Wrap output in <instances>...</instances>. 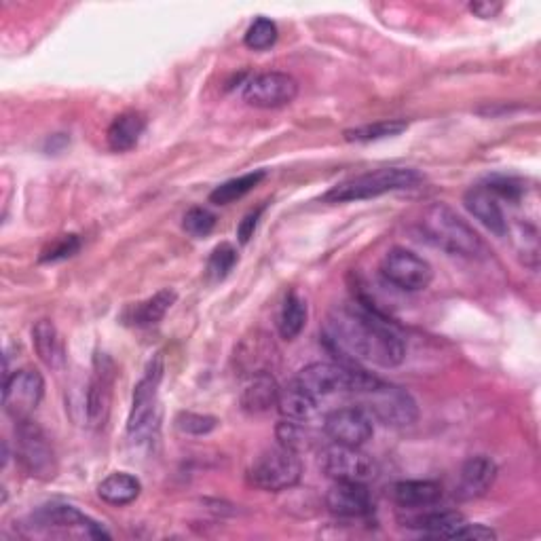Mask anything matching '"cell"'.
I'll use <instances>...</instances> for the list:
<instances>
[{
  "mask_svg": "<svg viewBox=\"0 0 541 541\" xmlns=\"http://www.w3.org/2000/svg\"><path fill=\"white\" fill-rule=\"evenodd\" d=\"M326 345L343 358L379 368H396L406 358L400 334L362 307L334 309L324 324Z\"/></svg>",
  "mask_w": 541,
  "mask_h": 541,
  "instance_id": "cell-1",
  "label": "cell"
},
{
  "mask_svg": "<svg viewBox=\"0 0 541 541\" xmlns=\"http://www.w3.org/2000/svg\"><path fill=\"white\" fill-rule=\"evenodd\" d=\"M421 231L444 252L463 258H484L489 248L482 237L446 203H432L421 216Z\"/></svg>",
  "mask_w": 541,
  "mask_h": 541,
  "instance_id": "cell-2",
  "label": "cell"
},
{
  "mask_svg": "<svg viewBox=\"0 0 541 541\" xmlns=\"http://www.w3.org/2000/svg\"><path fill=\"white\" fill-rule=\"evenodd\" d=\"M292 381L320 402L334 394L358 396L370 385H375L379 377L349 362H315L305 366Z\"/></svg>",
  "mask_w": 541,
  "mask_h": 541,
  "instance_id": "cell-3",
  "label": "cell"
},
{
  "mask_svg": "<svg viewBox=\"0 0 541 541\" xmlns=\"http://www.w3.org/2000/svg\"><path fill=\"white\" fill-rule=\"evenodd\" d=\"M163 379V358L161 353L148 362L144 377L134 389L132 413L127 419V442L142 446L153 442L159 434V385Z\"/></svg>",
  "mask_w": 541,
  "mask_h": 541,
  "instance_id": "cell-4",
  "label": "cell"
},
{
  "mask_svg": "<svg viewBox=\"0 0 541 541\" xmlns=\"http://www.w3.org/2000/svg\"><path fill=\"white\" fill-rule=\"evenodd\" d=\"M423 176L410 167H381L375 172H366L360 176H353L334 184L332 189L322 197L326 203H351V201H364L375 199L385 193L413 189Z\"/></svg>",
  "mask_w": 541,
  "mask_h": 541,
  "instance_id": "cell-5",
  "label": "cell"
},
{
  "mask_svg": "<svg viewBox=\"0 0 541 541\" xmlns=\"http://www.w3.org/2000/svg\"><path fill=\"white\" fill-rule=\"evenodd\" d=\"M353 398H356V406L364 408L372 419L387 427H408L419 419L417 400L404 387L394 383L379 379Z\"/></svg>",
  "mask_w": 541,
  "mask_h": 541,
  "instance_id": "cell-6",
  "label": "cell"
},
{
  "mask_svg": "<svg viewBox=\"0 0 541 541\" xmlns=\"http://www.w3.org/2000/svg\"><path fill=\"white\" fill-rule=\"evenodd\" d=\"M248 484L267 493H282L296 487L303 478V463L298 453L277 444L260 453L248 468Z\"/></svg>",
  "mask_w": 541,
  "mask_h": 541,
  "instance_id": "cell-7",
  "label": "cell"
},
{
  "mask_svg": "<svg viewBox=\"0 0 541 541\" xmlns=\"http://www.w3.org/2000/svg\"><path fill=\"white\" fill-rule=\"evenodd\" d=\"M32 531L62 537H85V539H110V533L98 520L89 518L85 512L66 503H49L30 516Z\"/></svg>",
  "mask_w": 541,
  "mask_h": 541,
  "instance_id": "cell-8",
  "label": "cell"
},
{
  "mask_svg": "<svg viewBox=\"0 0 541 541\" xmlns=\"http://www.w3.org/2000/svg\"><path fill=\"white\" fill-rule=\"evenodd\" d=\"M15 438H17V459L22 461L24 470L39 480H53L58 474V459L55 451L43 432V427L30 419L15 421Z\"/></svg>",
  "mask_w": 541,
  "mask_h": 541,
  "instance_id": "cell-9",
  "label": "cell"
},
{
  "mask_svg": "<svg viewBox=\"0 0 541 541\" xmlns=\"http://www.w3.org/2000/svg\"><path fill=\"white\" fill-rule=\"evenodd\" d=\"M381 275L404 292H421L432 284L434 269L413 250L391 248L381 260Z\"/></svg>",
  "mask_w": 541,
  "mask_h": 541,
  "instance_id": "cell-10",
  "label": "cell"
},
{
  "mask_svg": "<svg viewBox=\"0 0 541 541\" xmlns=\"http://www.w3.org/2000/svg\"><path fill=\"white\" fill-rule=\"evenodd\" d=\"M320 465H322V472L334 482L368 484L379 474L375 459L366 455L364 451H360V446L332 444L328 446V449H324Z\"/></svg>",
  "mask_w": 541,
  "mask_h": 541,
  "instance_id": "cell-11",
  "label": "cell"
},
{
  "mask_svg": "<svg viewBox=\"0 0 541 541\" xmlns=\"http://www.w3.org/2000/svg\"><path fill=\"white\" fill-rule=\"evenodd\" d=\"M45 396V379L39 370L24 368L5 379L3 406L15 421L30 419Z\"/></svg>",
  "mask_w": 541,
  "mask_h": 541,
  "instance_id": "cell-12",
  "label": "cell"
},
{
  "mask_svg": "<svg viewBox=\"0 0 541 541\" xmlns=\"http://www.w3.org/2000/svg\"><path fill=\"white\" fill-rule=\"evenodd\" d=\"M298 83L286 72H263L252 77L241 91V98L254 108H282L296 100Z\"/></svg>",
  "mask_w": 541,
  "mask_h": 541,
  "instance_id": "cell-13",
  "label": "cell"
},
{
  "mask_svg": "<svg viewBox=\"0 0 541 541\" xmlns=\"http://www.w3.org/2000/svg\"><path fill=\"white\" fill-rule=\"evenodd\" d=\"M324 432L334 444L360 446L362 449L375 434V423L364 408L353 404L328 413L324 419Z\"/></svg>",
  "mask_w": 541,
  "mask_h": 541,
  "instance_id": "cell-14",
  "label": "cell"
},
{
  "mask_svg": "<svg viewBox=\"0 0 541 541\" xmlns=\"http://www.w3.org/2000/svg\"><path fill=\"white\" fill-rule=\"evenodd\" d=\"M326 508L341 518H366L375 510V501L362 482H334L326 493Z\"/></svg>",
  "mask_w": 541,
  "mask_h": 541,
  "instance_id": "cell-15",
  "label": "cell"
},
{
  "mask_svg": "<svg viewBox=\"0 0 541 541\" xmlns=\"http://www.w3.org/2000/svg\"><path fill=\"white\" fill-rule=\"evenodd\" d=\"M277 347L267 337L265 332H254L252 337L241 341L235 349V364L241 370V375H263V372H273L277 364Z\"/></svg>",
  "mask_w": 541,
  "mask_h": 541,
  "instance_id": "cell-16",
  "label": "cell"
},
{
  "mask_svg": "<svg viewBox=\"0 0 541 541\" xmlns=\"http://www.w3.org/2000/svg\"><path fill=\"white\" fill-rule=\"evenodd\" d=\"M497 478V465L491 457L476 455L461 465L455 495L461 501L480 499L491 491Z\"/></svg>",
  "mask_w": 541,
  "mask_h": 541,
  "instance_id": "cell-17",
  "label": "cell"
},
{
  "mask_svg": "<svg viewBox=\"0 0 541 541\" xmlns=\"http://www.w3.org/2000/svg\"><path fill=\"white\" fill-rule=\"evenodd\" d=\"M463 205L476 220H480L482 225L497 237H503L508 233L506 214H503L495 195L484 189V186H474V189L465 193Z\"/></svg>",
  "mask_w": 541,
  "mask_h": 541,
  "instance_id": "cell-18",
  "label": "cell"
},
{
  "mask_svg": "<svg viewBox=\"0 0 541 541\" xmlns=\"http://www.w3.org/2000/svg\"><path fill=\"white\" fill-rule=\"evenodd\" d=\"M279 398V385L273 379L271 372H263V375L246 377L244 389H241V408L250 415H263L273 406H277Z\"/></svg>",
  "mask_w": 541,
  "mask_h": 541,
  "instance_id": "cell-19",
  "label": "cell"
},
{
  "mask_svg": "<svg viewBox=\"0 0 541 541\" xmlns=\"http://www.w3.org/2000/svg\"><path fill=\"white\" fill-rule=\"evenodd\" d=\"M442 495V487L434 480H402L391 491V497L404 510L432 508L442 499Z\"/></svg>",
  "mask_w": 541,
  "mask_h": 541,
  "instance_id": "cell-20",
  "label": "cell"
},
{
  "mask_svg": "<svg viewBox=\"0 0 541 541\" xmlns=\"http://www.w3.org/2000/svg\"><path fill=\"white\" fill-rule=\"evenodd\" d=\"M463 514L455 510H427L417 512L415 516H408L404 525L410 529H419L423 535L429 537H449L453 539V533L463 525Z\"/></svg>",
  "mask_w": 541,
  "mask_h": 541,
  "instance_id": "cell-21",
  "label": "cell"
},
{
  "mask_svg": "<svg viewBox=\"0 0 541 541\" xmlns=\"http://www.w3.org/2000/svg\"><path fill=\"white\" fill-rule=\"evenodd\" d=\"M144 132H146L144 115L136 113V110H127V113L119 115L108 127L106 140H108L110 151H115V153L132 151V148L140 142Z\"/></svg>",
  "mask_w": 541,
  "mask_h": 541,
  "instance_id": "cell-22",
  "label": "cell"
},
{
  "mask_svg": "<svg viewBox=\"0 0 541 541\" xmlns=\"http://www.w3.org/2000/svg\"><path fill=\"white\" fill-rule=\"evenodd\" d=\"M110 385H113V381H110L108 372L104 368L96 370V377H93L91 383H89V389L85 394V406H83L85 419L93 427L104 425L106 419H108Z\"/></svg>",
  "mask_w": 541,
  "mask_h": 541,
  "instance_id": "cell-23",
  "label": "cell"
},
{
  "mask_svg": "<svg viewBox=\"0 0 541 541\" xmlns=\"http://www.w3.org/2000/svg\"><path fill=\"white\" fill-rule=\"evenodd\" d=\"M142 493V482L127 474V472H115L106 476L100 484H98V495L102 501H106L108 506H129V503H134Z\"/></svg>",
  "mask_w": 541,
  "mask_h": 541,
  "instance_id": "cell-24",
  "label": "cell"
},
{
  "mask_svg": "<svg viewBox=\"0 0 541 541\" xmlns=\"http://www.w3.org/2000/svg\"><path fill=\"white\" fill-rule=\"evenodd\" d=\"M277 410L279 415L290 421H307L313 417L317 410V400L309 396L307 391L290 381L286 387H279V398H277Z\"/></svg>",
  "mask_w": 541,
  "mask_h": 541,
  "instance_id": "cell-25",
  "label": "cell"
},
{
  "mask_svg": "<svg viewBox=\"0 0 541 541\" xmlns=\"http://www.w3.org/2000/svg\"><path fill=\"white\" fill-rule=\"evenodd\" d=\"M32 341H34L36 353H39V358L43 360L45 366H49L51 370L64 368V362H66L64 345L58 334V328L53 326V322L49 320L36 322L32 330Z\"/></svg>",
  "mask_w": 541,
  "mask_h": 541,
  "instance_id": "cell-26",
  "label": "cell"
},
{
  "mask_svg": "<svg viewBox=\"0 0 541 541\" xmlns=\"http://www.w3.org/2000/svg\"><path fill=\"white\" fill-rule=\"evenodd\" d=\"M176 301H178V294L174 290H170V288L159 290L155 296L148 298V301L136 305L132 311H129L127 322L134 324V326H140V328L153 326L163 320L165 313L174 307Z\"/></svg>",
  "mask_w": 541,
  "mask_h": 541,
  "instance_id": "cell-27",
  "label": "cell"
},
{
  "mask_svg": "<svg viewBox=\"0 0 541 541\" xmlns=\"http://www.w3.org/2000/svg\"><path fill=\"white\" fill-rule=\"evenodd\" d=\"M307 301L298 294V292H290L284 298L282 311H279V320H277V328L279 334H282V339L286 341H294L298 334L303 332L305 324H307Z\"/></svg>",
  "mask_w": 541,
  "mask_h": 541,
  "instance_id": "cell-28",
  "label": "cell"
},
{
  "mask_svg": "<svg viewBox=\"0 0 541 541\" xmlns=\"http://www.w3.org/2000/svg\"><path fill=\"white\" fill-rule=\"evenodd\" d=\"M265 178H267L265 170H256L252 174L222 182L220 186H216V189L210 193V201L216 203V205H229V203H233V201H237L241 197H246Z\"/></svg>",
  "mask_w": 541,
  "mask_h": 541,
  "instance_id": "cell-29",
  "label": "cell"
},
{
  "mask_svg": "<svg viewBox=\"0 0 541 541\" xmlns=\"http://www.w3.org/2000/svg\"><path fill=\"white\" fill-rule=\"evenodd\" d=\"M406 129H408V123L406 121H402V119H391V121H379V123H370V125L347 129V132L343 136H345L347 142L366 144V142H377V140L400 136L402 132H406Z\"/></svg>",
  "mask_w": 541,
  "mask_h": 541,
  "instance_id": "cell-30",
  "label": "cell"
},
{
  "mask_svg": "<svg viewBox=\"0 0 541 541\" xmlns=\"http://www.w3.org/2000/svg\"><path fill=\"white\" fill-rule=\"evenodd\" d=\"M275 434H277L279 444L286 446V449H290L298 455H301L303 451H309L313 446V434L305 427L303 421L284 419L282 423L277 425Z\"/></svg>",
  "mask_w": 541,
  "mask_h": 541,
  "instance_id": "cell-31",
  "label": "cell"
},
{
  "mask_svg": "<svg viewBox=\"0 0 541 541\" xmlns=\"http://www.w3.org/2000/svg\"><path fill=\"white\" fill-rule=\"evenodd\" d=\"M237 263H239L237 250L231 244H220L212 250L205 273H208L212 282H222V279L229 277V273L235 269Z\"/></svg>",
  "mask_w": 541,
  "mask_h": 541,
  "instance_id": "cell-32",
  "label": "cell"
},
{
  "mask_svg": "<svg viewBox=\"0 0 541 541\" xmlns=\"http://www.w3.org/2000/svg\"><path fill=\"white\" fill-rule=\"evenodd\" d=\"M277 36L279 32H277L275 22L267 20V17H258V20H254L252 26L248 28L244 43L252 51H267L277 43Z\"/></svg>",
  "mask_w": 541,
  "mask_h": 541,
  "instance_id": "cell-33",
  "label": "cell"
},
{
  "mask_svg": "<svg viewBox=\"0 0 541 541\" xmlns=\"http://www.w3.org/2000/svg\"><path fill=\"white\" fill-rule=\"evenodd\" d=\"M174 423L182 434H189V436H208L220 425V421L212 415L189 413V410H182V413H178Z\"/></svg>",
  "mask_w": 541,
  "mask_h": 541,
  "instance_id": "cell-34",
  "label": "cell"
},
{
  "mask_svg": "<svg viewBox=\"0 0 541 541\" xmlns=\"http://www.w3.org/2000/svg\"><path fill=\"white\" fill-rule=\"evenodd\" d=\"M216 227V216L208 208H191L184 214L182 229L195 239L208 237Z\"/></svg>",
  "mask_w": 541,
  "mask_h": 541,
  "instance_id": "cell-35",
  "label": "cell"
},
{
  "mask_svg": "<svg viewBox=\"0 0 541 541\" xmlns=\"http://www.w3.org/2000/svg\"><path fill=\"white\" fill-rule=\"evenodd\" d=\"M81 250V239L79 235H64L41 254V263H60V260H66L74 256Z\"/></svg>",
  "mask_w": 541,
  "mask_h": 541,
  "instance_id": "cell-36",
  "label": "cell"
},
{
  "mask_svg": "<svg viewBox=\"0 0 541 541\" xmlns=\"http://www.w3.org/2000/svg\"><path fill=\"white\" fill-rule=\"evenodd\" d=\"M484 189L493 195L503 197V199H510V201H516L522 195V186L510 178H493V180H489V186H484Z\"/></svg>",
  "mask_w": 541,
  "mask_h": 541,
  "instance_id": "cell-37",
  "label": "cell"
},
{
  "mask_svg": "<svg viewBox=\"0 0 541 541\" xmlns=\"http://www.w3.org/2000/svg\"><path fill=\"white\" fill-rule=\"evenodd\" d=\"M453 539H497V533L484 525H470V522H463V525L453 533Z\"/></svg>",
  "mask_w": 541,
  "mask_h": 541,
  "instance_id": "cell-38",
  "label": "cell"
},
{
  "mask_svg": "<svg viewBox=\"0 0 541 541\" xmlns=\"http://www.w3.org/2000/svg\"><path fill=\"white\" fill-rule=\"evenodd\" d=\"M263 212H265V205H263V208H258V210L246 214L244 220L239 222V227H237V237H239L241 244H248V241L254 237V231H256V227H258V220H260V216H263Z\"/></svg>",
  "mask_w": 541,
  "mask_h": 541,
  "instance_id": "cell-39",
  "label": "cell"
},
{
  "mask_svg": "<svg viewBox=\"0 0 541 541\" xmlns=\"http://www.w3.org/2000/svg\"><path fill=\"white\" fill-rule=\"evenodd\" d=\"M501 9H503L501 3H472L470 5V11L482 17V20H493V17L501 13Z\"/></svg>",
  "mask_w": 541,
  "mask_h": 541,
  "instance_id": "cell-40",
  "label": "cell"
}]
</instances>
